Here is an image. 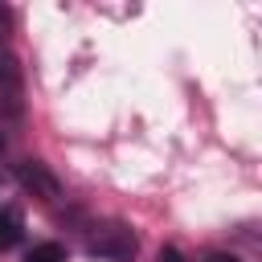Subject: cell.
<instances>
[{"mask_svg":"<svg viewBox=\"0 0 262 262\" xmlns=\"http://www.w3.org/2000/svg\"><path fill=\"white\" fill-rule=\"evenodd\" d=\"M135 250H139L135 233H131L127 225H119V221H111V225H102V229L90 233V254H94V258H106V262H131Z\"/></svg>","mask_w":262,"mask_h":262,"instance_id":"cell-1","label":"cell"},{"mask_svg":"<svg viewBox=\"0 0 262 262\" xmlns=\"http://www.w3.org/2000/svg\"><path fill=\"white\" fill-rule=\"evenodd\" d=\"M16 180L33 192V196H41V201H61V180L49 172V164H41V160H20L16 164Z\"/></svg>","mask_w":262,"mask_h":262,"instance_id":"cell-2","label":"cell"},{"mask_svg":"<svg viewBox=\"0 0 262 262\" xmlns=\"http://www.w3.org/2000/svg\"><path fill=\"white\" fill-rule=\"evenodd\" d=\"M20 233H25V229H20V217H16L12 209H0V254L12 250V246L20 242Z\"/></svg>","mask_w":262,"mask_h":262,"instance_id":"cell-3","label":"cell"},{"mask_svg":"<svg viewBox=\"0 0 262 262\" xmlns=\"http://www.w3.org/2000/svg\"><path fill=\"white\" fill-rule=\"evenodd\" d=\"M25 262H66V246H57V242H41V246L29 250Z\"/></svg>","mask_w":262,"mask_h":262,"instance_id":"cell-4","label":"cell"},{"mask_svg":"<svg viewBox=\"0 0 262 262\" xmlns=\"http://www.w3.org/2000/svg\"><path fill=\"white\" fill-rule=\"evenodd\" d=\"M20 115V90L0 86V119H16Z\"/></svg>","mask_w":262,"mask_h":262,"instance_id":"cell-5","label":"cell"},{"mask_svg":"<svg viewBox=\"0 0 262 262\" xmlns=\"http://www.w3.org/2000/svg\"><path fill=\"white\" fill-rule=\"evenodd\" d=\"M160 262H184V254H180L176 246H164V250H160Z\"/></svg>","mask_w":262,"mask_h":262,"instance_id":"cell-6","label":"cell"},{"mask_svg":"<svg viewBox=\"0 0 262 262\" xmlns=\"http://www.w3.org/2000/svg\"><path fill=\"white\" fill-rule=\"evenodd\" d=\"M8 188H12V176H8V172H0V201L8 196Z\"/></svg>","mask_w":262,"mask_h":262,"instance_id":"cell-7","label":"cell"},{"mask_svg":"<svg viewBox=\"0 0 262 262\" xmlns=\"http://www.w3.org/2000/svg\"><path fill=\"white\" fill-rule=\"evenodd\" d=\"M205 262H237V258H233V254H209Z\"/></svg>","mask_w":262,"mask_h":262,"instance_id":"cell-8","label":"cell"},{"mask_svg":"<svg viewBox=\"0 0 262 262\" xmlns=\"http://www.w3.org/2000/svg\"><path fill=\"white\" fill-rule=\"evenodd\" d=\"M8 20H12V12H8V8H4V4H0V29H4V25H8Z\"/></svg>","mask_w":262,"mask_h":262,"instance_id":"cell-9","label":"cell"},{"mask_svg":"<svg viewBox=\"0 0 262 262\" xmlns=\"http://www.w3.org/2000/svg\"><path fill=\"white\" fill-rule=\"evenodd\" d=\"M4 151H8V139H4V131H0V156H4Z\"/></svg>","mask_w":262,"mask_h":262,"instance_id":"cell-10","label":"cell"}]
</instances>
